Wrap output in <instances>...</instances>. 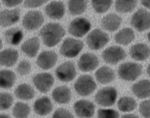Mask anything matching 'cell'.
Here are the masks:
<instances>
[{
	"label": "cell",
	"instance_id": "4316f807",
	"mask_svg": "<svg viewBox=\"0 0 150 118\" xmlns=\"http://www.w3.org/2000/svg\"><path fill=\"white\" fill-rule=\"evenodd\" d=\"M16 98L23 100H29L35 97V91L32 86L28 84L19 85L15 91Z\"/></svg>",
	"mask_w": 150,
	"mask_h": 118
},
{
	"label": "cell",
	"instance_id": "3957f363",
	"mask_svg": "<svg viewBox=\"0 0 150 118\" xmlns=\"http://www.w3.org/2000/svg\"><path fill=\"white\" fill-rule=\"evenodd\" d=\"M108 35L99 29H94L86 38V43L89 48L97 50L103 48L109 42Z\"/></svg>",
	"mask_w": 150,
	"mask_h": 118
},
{
	"label": "cell",
	"instance_id": "60d3db41",
	"mask_svg": "<svg viewBox=\"0 0 150 118\" xmlns=\"http://www.w3.org/2000/svg\"><path fill=\"white\" fill-rule=\"evenodd\" d=\"M22 2V1H2V3L4 5L8 7H13L18 6Z\"/></svg>",
	"mask_w": 150,
	"mask_h": 118
},
{
	"label": "cell",
	"instance_id": "f1b7e54d",
	"mask_svg": "<svg viewBox=\"0 0 150 118\" xmlns=\"http://www.w3.org/2000/svg\"><path fill=\"white\" fill-rule=\"evenodd\" d=\"M5 40L7 43L13 45L19 44L23 39V32L17 28L11 29L6 31Z\"/></svg>",
	"mask_w": 150,
	"mask_h": 118
},
{
	"label": "cell",
	"instance_id": "5bb4252c",
	"mask_svg": "<svg viewBox=\"0 0 150 118\" xmlns=\"http://www.w3.org/2000/svg\"><path fill=\"white\" fill-rule=\"evenodd\" d=\"M98 57L93 53H87L81 55L78 62V66L80 70L89 72L94 70L99 65Z\"/></svg>",
	"mask_w": 150,
	"mask_h": 118
},
{
	"label": "cell",
	"instance_id": "d4e9b609",
	"mask_svg": "<svg viewBox=\"0 0 150 118\" xmlns=\"http://www.w3.org/2000/svg\"><path fill=\"white\" fill-rule=\"evenodd\" d=\"M40 48V41L37 37H34L27 40L21 47L22 51L28 56L35 57Z\"/></svg>",
	"mask_w": 150,
	"mask_h": 118
},
{
	"label": "cell",
	"instance_id": "f35d334b",
	"mask_svg": "<svg viewBox=\"0 0 150 118\" xmlns=\"http://www.w3.org/2000/svg\"><path fill=\"white\" fill-rule=\"evenodd\" d=\"M139 111L145 118H150V100H144L140 104Z\"/></svg>",
	"mask_w": 150,
	"mask_h": 118
},
{
	"label": "cell",
	"instance_id": "836d02e7",
	"mask_svg": "<svg viewBox=\"0 0 150 118\" xmlns=\"http://www.w3.org/2000/svg\"><path fill=\"white\" fill-rule=\"evenodd\" d=\"M113 3L112 1H92V4L96 12L103 13L107 12Z\"/></svg>",
	"mask_w": 150,
	"mask_h": 118
},
{
	"label": "cell",
	"instance_id": "1f68e13d",
	"mask_svg": "<svg viewBox=\"0 0 150 118\" xmlns=\"http://www.w3.org/2000/svg\"><path fill=\"white\" fill-rule=\"evenodd\" d=\"M29 105L26 103L18 102L13 108V114L16 118H28L30 113Z\"/></svg>",
	"mask_w": 150,
	"mask_h": 118
},
{
	"label": "cell",
	"instance_id": "9a60e30c",
	"mask_svg": "<svg viewBox=\"0 0 150 118\" xmlns=\"http://www.w3.org/2000/svg\"><path fill=\"white\" fill-rule=\"evenodd\" d=\"M20 15L19 8L1 11L0 12V27H6L15 24L20 20Z\"/></svg>",
	"mask_w": 150,
	"mask_h": 118
},
{
	"label": "cell",
	"instance_id": "74e56055",
	"mask_svg": "<svg viewBox=\"0 0 150 118\" xmlns=\"http://www.w3.org/2000/svg\"><path fill=\"white\" fill-rule=\"evenodd\" d=\"M52 118H74V117L68 109L59 108L54 112Z\"/></svg>",
	"mask_w": 150,
	"mask_h": 118
},
{
	"label": "cell",
	"instance_id": "484cf974",
	"mask_svg": "<svg viewBox=\"0 0 150 118\" xmlns=\"http://www.w3.org/2000/svg\"><path fill=\"white\" fill-rule=\"evenodd\" d=\"M135 39V33L132 29L125 28L116 34L115 40L116 42L122 45H128Z\"/></svg>",
	"mask_w": 150,
	"mask_h": 118
},
{
	"label": "cell",
	"instance_id": "4fadbf2b",
	"mask_svg": "<svg viewBox=\"0 0 150 118\" xmlns=\"http://www.w3.org/2000/svg\"><path fill=\"white\" fill-rule=\"evenodd\" d=\"M33 82L37 89L40 92L45 93L51 89L54 84V79L50 73H39L34 77Z\"/></svg>",
	"mask_w": 150,
	"mask_h": 118
},
{
	"label": "cell",
	"instance_id": "603a6c76",
	"mask_svg": "<svg viewBox=\"0 0 150 118\" xmlns=\"http://www.w3.org/2000/svg\"><path fill=\"white\" fill-rule=\"evenodd\" d=\"M132 92L139 98L144 99L150 96V81L144 79L134 84L132 87Z\"/></svg>",
	"mask_w": 150,
	"mask_h": 118
},
{
	"label": "cell",
	"instance_id": "7bdbcfd3",
	"mask_svg": "<svg viewBox=\"0 0 150 118\" xmlns=\"http://www.w3.org/2000/svg\"><path fill=\"white\" fill-rule=\"evenodd\" d=\"M141 3L142 5L146 8H150V1H142Z\"/></svg>",
	"mask_w": 150,
	"mask_h": 118
},
{
	"label": "cell",
	"instance_id": "30bf717a",
	"mask_svg": "<svg viewBox=\"0 0 150 118\" xmlns=\"http://www.w3.org/2000/svg\"><path fill=\"white\" fill-rule=\"evenodd\" d=\"M125 51L121 47L114 46L106 49L103 52V60L109 64L116 65L126 57Z\"/></svg>",
	"mask_w": 150,
	"mask_h": 118
},
{
	"label": "cell",
	"instance_id": "83f0119b",
	"mask_svg": "<svg viewBox=\"0 0 150 118\" xmlns=\"http://www.w3.org/2000/svg\"><path fill=\"white\" fill-rule=\"evenodd\" d=\"M16 76L13 72L9 70L0 71V87L5 89L11 88L15 83Z\"/></svg>",
	"mask_w": 150,
	"mask_h": 118
},
{
	"label": "cell",
	"instance_id": "f546056e",
	"mask_svg": "<svg viewBox=\"0 0 150 118\" xmlns=\"http://www.w3.org/2000/svg\"><path fill=\"white\" fill-rule=\"evenodd\" d=\"M137 103L133 98L128 96L122 97L117 102V107L124 112H130L136 109Z\"/></svg>",
	"mask_w": 150,
	"mask_h": 118
},
{
	"label": "cell",
	"instance_id": "8d00e7d4",
	"mask_svg": "<svg viewBox=\"0 0 150 118\" xmlns=\"http://www.w3.org/2000/svg\"><path fill=\"white\" fill-rule=\"evenodd\" d=\"M31 65L28 61H22L19 63L17 66V70L20 75L22 76L28 75L31 70Z\"/></svg>",
	"mask_w": 150,
	"mask_h": 118
},
{
	"label": "cell",
	"instance_id": "9c48e42d",
	"mask_svg": "<svg viewBox=\"0 0 150 118\" xmlns=\"http://www.w3.org/2000/svg\"><path fill=\"white\" fill-rule=\"evenodd\" d=\"M44 21L42 14L40 11H31L26 14L23 20V25L26 29L34 30L39 28Z\"/></svg>",
	"mask_w": 150,
	"mask_h": 118
},
{
	"label": "cell",
	"instance_id": "e0dca14e",
	"mask_svg": "<svg viewBox=\"0 0 150 118\" xmlns=\"http://www.w3.org/2000/svg\"><path fill=\"white\" fill-rule=\"evenodd\" d=\"M45 12L51 19L60 20L64 15V5L61 1H52L46 6Z\"/></svg>",
	"mask_w": 150,
	"mask_h": 118
},
{
	"label": "cell",
	"instance_id": "d6986e66",
	"mask_svg": "<svg viewBox=\"0 0 150 118\" xmlns=\"http://www.w3.org/2000/svg\"><path fill=\"white\" fill-rule=\"evenodd\" d=\"M129 54L131 57L136 61H144L149 58L150 49L145 44H137L132 46Z\"/></svg>",
	"mask_w": 150,
	"mask_h": 118
},
{
	"label": "cell",
	"instance_id": "7402d4cb",
	"mask_svg": "<svg viewBox=\"0 0 150 118\" xmlns=\"http://www.w3.org/2000/svg\"><path fill=\"white\" fill-rule=\"evenodd\" d=\"M19 52L16 50L7 49L0 52V65L11 67L17 62Z\"/></svg>",
	"mask_w": 150,
	"mask_h": 118
},
{
	"label": "cell",
	"instance_id": "ab89813d",
	"mask_svg": "<svg viewBox=\"0 0 150 118\" xmlns=\"http://www.w3.org/2000/svg\"><path fill=\"white\" fill-rule=\"evenodd\" d=\"M48 1H25L24 6L28 8H35L44 5Z\"/></svg>",
	"mask_w": 150,
	"mask_h": 118
},
{
	"label": "cell",
	"instance_id": "cb8c5ba5",
	"mask_svg": "<svg viewBox=\"0 0 150 118\" xmlns=\"http://www.w3.org/2000/svg\"><path fill=\"white\" fill-rule=\"evenodd\" d=\"M95 77L98 82L102 84H106L112 82L115 78L114 71L108 66H103L97 70Z\"/></svg>",
	"mask_w": 150,
	"mask_h": 118
},
{
	"label": "cell",
	"instance_id": "e575fe53",
	"mask_svg": "<svg viewBox=\"0 0 150 118\" xmlns=\"http://www.w3.org/2000/svg\"><path fill=\"white\" fill-rule=\"evenodd\" d=\"M13 96L8 93H0V110L9 109L13 103Z\"/></svg>",
	"mask_w": 150,
	"mask_h": 118
},
{
	"label": "cell",
	"instance_id": "44dd1931",
	"mask_svg": "<svg viewBox=\"0 0 150 118\" xmlns=\"http://www.w3.org/2000/svg\"><path fill=\"white\" fill-rule=\"evenodd\" d=\"M122 22V18L117 15L110 13L103 17L101 21V26L105 30L113 32L119 28Z\"/></svg>",
	"mask_w": 150,
	"mask_h": 118
},
{
	"label": "cell",
	"instance_id": "d6a6232c",
	"mask_svg": "<svg viewBox=\"0 0 150 118\" xmlns=\"http://www.w3.org/2000/svg\"><path fill=\"white\" fill-rule=\"evenodd\" d=\"M137 3V1H117L115 7L117 11L119 13H130L134 10Z\"/></svg>",
	"mask_w": 150,
	"mask_h": 118
},
{
	"label": "cell",
	"instance_id": "bcb514c9",
	"mask_svg": "<svg viewBox=\"0 0 150 118\" xmlns=\"http://www.w3.org/2000/svg\"><path fill=\"white\" fill-rule=\"evenodd\" d=\"M149 65L148 66V68H147V72H148V75H149Z\"/></svg>",
	"mask_w": 150,
	"mask_h": 118
},
{
	"label": "cell",
	"instance_id": "8fae6325",
	"mask_svg": "<svg viewBox=\"0 0 150 118\" xmlns=\"http://www.w3.org/2000/svg\"><path fill=\"white\" fill-rule=\"evenodd\" d=\"M56 73L59 79L64 82L71 81L77 74L74 64L70 61L65 62L59 65L56 70Z\"/></svg>",
	"mask_w": 150,
	"mask_h": 118
},
{
	"label": "cell",
	"instance_id": "ac0fdd59",
	"mask_svg": "<svg viewBox=\"0 0 150 118\" xmlns=\"http://www.w3.org/2000/svg\"><path fill=\"white\" fill-rule=\"evenodd\" d=\"M53 105L50 98L43 97L35 101L34 110L35 113L41 116L48 115L52 111Z\"/></svg>",
	"mask_w": 150,
	"mask_h": 118
},
{
	"label": "cell",
	"instance_id": "52a82bcc",
	"mask_svg": "<svg viewBox=\"0 0 150 118\" xmlns=\"http://www.w3.org/2000/svg\"><path fill=\"white\" fill-rule=\"evenodd\" d=\"M83 47V42L80 40L67 38L61 45L60 52L62 55L66 57H75L81 51Z\"/></svg>",
	"mask_w": 150,
	"mask_h": 118
},
{
	"label": "cell",
	"instance_id": "ffe728a7",
	"mask_svg": "<svg viewBox=\"0 0 150 118\" xmlns=\"http://www.w3.org/2000/svg\"><path fill=\"white\" fill-rule=\"evenodd\" d=\"M52 97L54 101L58 104H67L71 99V91L65 86H58L53 90Z\"/></svg>",
	"mask_w": 150,
	"mask_h": 118
},
{
	"label": "cell",
	"instance_id": "4dcf8cb0",
	"mask_svg": "<svg viewBox=\"0 0 150 118\" xmlns=\"http://www.w3.org/2000/svg\"><path fill=\"white\" fill-rule=\"evenodd\" d=\"M87 3V1H69L68 7L70 13L73 15L81 14L86 11Z\"/></svg>",
	"mask_w": 150,
	"mask_h": 118
},
{
	"label": "cell",
	"instance_id": "b9f144b4",
	"mask_svg": "<svg viewBox=\"0 0 150 118\" xmlns=\"http://www.w3.org/2000/svg\"><path fill=\"white\" fill-rule=\"evenodd\" d=\"M121 118H139L137 115L133 114H127L123 115Z\"/></svg>",
	"mask_w": 150,
	"mask_h": 118
},
{
	"label": "cell",
	"instance_id": "277c9868",
	"mask_svg": "<svg viewBox=\"0 0 150 118\" xmlns=\"http://www.w3.org/2000/svg\"><path fill=\"white\" fill-rule=\"evenodd\" d=\"M74 87L78 94L81 96H87L94 91L96 88V84L90 75H82L75 82Z\"/></svg>",
	"mask_w": 150,
	"mask_h": 118
},
{
	"label": "cell",
	"instance_id": "d590c367",
	"mask_svg": "<svg viewBox=\"0 0 150 118\" xmlns=\"http://www.w3.org/2000/svg\"><path fill=\"white\" fill-rule=\"evenodd\" d=\"M98 118H119L118 112L113 109H100L98 110Z\"/></svg>",
	"mask_w": 150,
	"mask_h": 118
},
{
	"label": "cell",
	"instance_id": "5b68a950",
	"mask_svg": "<svg viewBox=\"0 0 150 118\" xmlns=\"http://www.w3.org/2000/svg\"><path fill=\"white\" fill-rule=\"evenodd\" d=\"M117 98V91L113 87H106L98 91L95 96V100L98 105L103 107L113 105Z\"/></svg>",
	"mask_w": 150,
	"mask_h": 118
},
{
	"label": "cell",
	"instance_id": "2e32d148",
	"mask_svg": "<svg viewBox=\"0 0 150 118\" xmlns=\"http://www.w3.org/2000/svg\"><path fill=\"white\" fill-rule=\"evenodd\" d=\"M58 56L54 51H44L38 57L37 64L38 66L45 70L51 69L57 63Z\"/></svg>",
	"mask_w": 150,
	"mask_h": 118
},
{
	"label": "cell",
	"instance_id": "ba28073f",
	"mask_svg": "<svg viewBox=\"0 0 150 118\" xmlns=\"http://www.w3.org/2000/svg\"><path fill=\"white\" fill-rule=\"evenodd\" d=\"M89 21L84 18H77L72 21L68 27L69 33L74 36L81 37L91 29Z\"/></svg>",
	"mask_w": 150,
	"mask_h": 118
},
{
	"label": "cell",
	"instance_id": "f6af8a7d",
	"mask_svg": "<svg viewBox=\"0 0 150 118\" xmlns=\"http://www.w3.org/2000/svg\"><path fill=\"white\" fill-rule=\"evenodd\" d=\"M2 46H3V44H2V41L0 39V50L2 48Z\"/></svg>",
	"mask_w": 150,
	"mask_h": 118
},
{
	"label": "cell",
	"instance_id": "7c38bea8",
	"mask_svg": "<svg viewBox=\"0 0 150 118\" xmlns=\"http://www.w3.org/2000/svg\"><path fill=\"white\" fill-rule=\"evenodd\" d=\"M95 105L89 100H81L76 101L74 105V112L80 118H90L93 116Z\"/></svg>",
	"mask_w": 150,
	"mask_h": 118
},
{
	"label": "cell",
	"instance_id": "ee69618b",
	"mask_svg": "<svg viewBox=\"0 0 150 118\" xmlns=\"http://www.w3.org/2000/svg\"><path fill=\"white\" fill-rule=\"evenodd\" d=\"M0 118H10V117L8 114H1Z\"/></svg>",
	"mask_w": 150,
	"mask_h": 118
},
{
	"label": "cell",
	"instance_id": "6da1fadb",
	"mask_svg": "<svg viewBox=\"0 0 150 118\" xmlns=\"http://www.w3.org/2000/svg\"><path fill=\"white\" fill-rule=\"evenodd\" d=\"M40 35L45 45L52 47L60 41L65 35V31L60 24L50 23L41 29Z\"/></svg>",
	"mask_w": 150,
	"mask_h": 118
},
{
	"label": "cell",
	"instance_id": "8992f818",
	"mask_svg": "<svg viewBox=\"0 0 150 118\" xmlns=\"http://www.w3.org/2000/svg\"><path fill=\"white\" fill-rule=\"evenodd\" d=\"M131 24L139 32L149 29L150 26V13L146 9L140 8L132 15Z\"/></svg>",
	"mask_w": 150,
	"mask_h": 118
},
{
	"label": "cell",
	"instance_id": "7a4b0ae2",
	"mask_svg": "<svg viewBox=\"0 0 150 118\" xmlns=\"http://www.w3.org/2000/svg\"><path fill=\"white\" fill-rule=\"evenodd\" d=\"M142 66L139 64L127 62L119 66L118 72L119 77L123 80L133 81L141 75Z\"/></svg>",
	"mask_w": 150,
	"mask_h": 118
}]
</instances>
